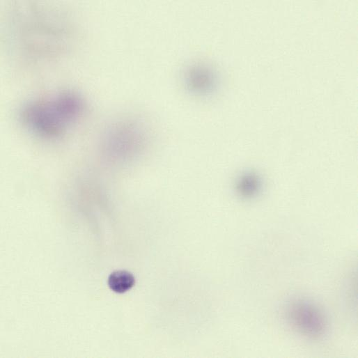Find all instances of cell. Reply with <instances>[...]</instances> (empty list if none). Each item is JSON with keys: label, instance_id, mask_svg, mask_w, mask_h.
<instances>
[{"label": "cell", "instance_id": "1", "mask_svg": "<svg viewBox=\"0 0 358 358\" xmlns=\"http://www.w3.org/2000/svg\"><path fill=\"white\" fill-rule=\"evenodd\" d=\"M72 18L48 3L15 1L5 23L6 38L12 54L31 64L52 62L70 50L75 40Z\"/></svg>", "mask_w": 358, "mask_h": 358}, {"label": "cell", "instance_id": "2", "mask_svg": "<svg viewBox=\"0 0 358 358\" xmlns=\"http://www.w3.org/2000/svg\"><path fill=\"white\" fill-rule=\"evenodd\" d=\"M86 107L79 93L63 90L28 101L21 108L19 116L24 127L35 137L55 140L79 122Z\"/></svg>", "mask_w": 358, "mask_h": 358}, {"label": "cell", "instance_id": "3", "mask_svg": "<svg viewBox=\"0 0 358 358\" xmlns=\"http://www.w3.org/2000/svg\"><path fill=\"white\" fill-rule=\"evenodd\" d=\"M147 142L146 134L138 123L123 120L114 123L100 141L102 155L108 161L125 162L138 157Z\"/></svg>", "mask_w": 358, "mask_h": 358}, {"label": "cell", "instance_id": "4", "mask_svg": "<svg viewBox=\"0 0 358 358\" xmlns=\"http://www.w3.org/2000/svg\"><path fill=\"white\" fill-rule=\"evenodd\" d=\"M285 317L296 332L309 339H320L328 331L326 313L317 303L309 299L297 298L288 302Z\"/></svg>", "mask_w": 358, "mask_h": 358}, {"label": "cell", "instance_id": "5", "mask_svg": "<svg viewBox=\"0 0 358 358\" xmlns=\"http://www.w3.org/2000/svg\"><path fill=\"white\" fill-rule=\"evenodd\" d=\"M183 80L188 91L201 97L213 95L219 85L217 72L211 65L204 63L187 66L183 73Z\"/></svg>", "mask_w": 358, "mask_h": 358}, {"label": "cell", "instance_id": "6", "mask_svg": "<svg viewBox=\"0 0 358 358\" xmlns=\"http://www.w3.org/2000/svg\"><path fill=\"white\" fill-rule=\"evenodd\" d=\"M135 283L132 273L125 270H117L112 272L108 278V285L114 292L125 293L131 289Z\"/></svg>", "mask_w": 358, "mask_h": 358}]
</instances>
